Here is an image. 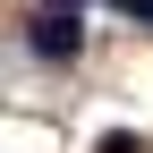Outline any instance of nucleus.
Returning <instances> with one entry per match:
<instances>
[{
	"label": "nucleus",
	"mask_w": 153,
	"mask_h": 153,
	"mask_svg": "<svg viewBox=\"0 0 153 153\" xmlns=\"http://www.w3.org/2000/svg\"><path fill=\"white\" fill-rule=\"evenodd\" d=\"M51 9H76V0H51Z\"/></svg>",
	"instance_id": "4"
},
{
	"label": "nucleus",
	"mask_w": 153,
	"mask_h": 153,
	"mask_svg": "<svg viewBox=\"0 0 153 153\" xmlns=\"http://www.w3.org/2000/svg\"><path fill=\"white\" fill-rule=\"evenodd\" d=\"M111 9H119V17H153V0H111Z\"/></svg>",
	"instance_id": "2"
},
{
	"label": "nucleus",
	"mask_w": 153,
	"mask_h": 153,
	"mask_svg": "<svg viewBox=\"0 0 153 153\" xmlns=\"http://www.w3.org/2000/svg\"><path fill=\"white\" fill-rule=\"evenodd\" d=\"M102 153H136V145H128V136H102Z\"/></svg>",
	"instance_id": "3"
},
{
	"label": "nucleus",
	"mask_w": 153,
	"mask_h": 153,
	"mask_svg": "<svg viewBox=\"0 0 153 153\" xmlns=\"http://www.w3.org/2000/svg\"><path fill=\"white\" fill-rule=\"evenodd\" d=\"M26 43H34V60H76V51H85V34H76V9H43Z\"/></svg>",
	"instance_id": "1"
}]
</instances>
